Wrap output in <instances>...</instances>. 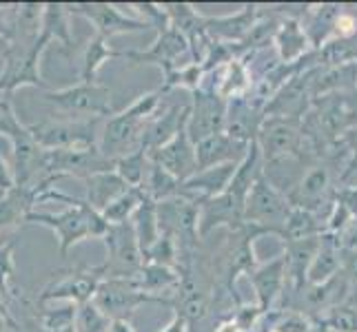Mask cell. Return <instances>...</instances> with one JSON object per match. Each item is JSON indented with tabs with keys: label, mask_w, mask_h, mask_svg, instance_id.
Masks as SVG:
<instances>
[{
	"label": "cell",
	"mask_w": 357,
	"mask_h": 332,
	"mask_svg": "<svg viewBox=\"0 0 357 332\" xmlns=\"http://www.w3.org/2000/svg\"><path fill=\"white\" fill-rule=\"evenodd\" d=\"M162 87L140 95L138 100H133L125 111L109 116L105 127L100 129V142L98 149L116 164V159L125 157L127 153L140 149L144 133L149 131L151 122L155 120V113L160 109V100H162Z\"/></svg>",
	"instance_id": "cell-1"
},
{
	"label": "cell",
	"mask_w": 357,
	"mask_h": 332,
	"mask_svg": "<svg viewBox=\"0 0 357 332\" xmlns=\"http://www.w3.org/2000/svg\"><path fill=\"white\" fill-rule=\"evenodd\" d=\"M27 221L52 228L56 232L58 248L63 257H67V253L73 248V246L84 239H89V237L102 239L109 232V228H112V224L102 217V213L93 211V208L87 204V200H82L80 206H69L67 211L56 213V215L31 211L27 215Z\"/></svg>",
	"instance_id": "cell-2"
},
{
	"label": "cell",
	"mask_w": 357,
	"mask_h": 332,
	"mask_svg": "<svg viewBox=\"0 0 357 332\" xmlns=\"http://www.w3.org/2000/svg\"><path fill=\"white\" fill-rule=\"evenodd\" d=\"M107 246V260L100 266H93V273L100 279H135L144 266V255L135 237L133 224L112 226L102 237Z\"/></svg>",
	"instance_id": "cell-3"
},
{
	"label": "cell",
	"mask_w": 357,
	"mask_h": 332,
	"mask_svg": "<svg viewBox=\"0 0 357 332\" xmlns=\"http://www.w3.org/2000/svg\"><path fill=\"white\" fill-rule=\"evenodd\" d=\"M47 47L49 40L40 33L31 45L11 42L3 56L5 67L0 73V95H11L20 87H45L40 76V58Z\"/></svg>",
	"instance_id": "cell-4"
},
{
	"label": "cell",
	"mask_w": 357,
	"mask_h": 332,
	"mask_svg": "<svg viewBox=\"0 0 357 332\" xmlns=\"http://www.w3.org/2000/svg\"><path fill=\"white\" fill-rule=\"evenodd\" d=\"M155 204L160 230H162V235H171L176 239L180 257H184L180 268H189V251L200 239V204H195L189 198H182V195Z\"/></svg>",
	"instance_id": "cell-5"
},
{
	"label": "cell",
	"mask_w": 357,
	"mask_h": 332,
	"mask_svg": "<svg viewBox=\"0 0 357 332\" xmlns=\"http://www.w3.org/2000/svg\"><path fill=\"white\" fill-rule=\"evenodd\" d=\"M293 211V204L284 193H280L264 175L253 184L244 204V224H251L266 230L268 235L280 237L287 219Z\"/></svg>",
	"instance_id": "cell-6"
},
{
	"label": "cell",
	"mask_w": 357,
	"mask_h": 332,
	"mask_svg": "<svg viewBox=\"0 0 357 332\" xmlns=\"http://www.w3.org/2000/svg\"><path fill=\"white\" fill-rule=\"evenodd\" d=\"M144 303L176 306L174 297H155L138 288L135 279H102L93 294V306L112 322L116 319H131V315Z\"/></svg>",
	"instance_id": "cell-7"
},
{
	"label": "cell",
	"mask_w": 357,
	"mask_h": 332,
	"mask_svg": "<svg viewBox=\"0 0 357 332\" xmlns=\"http://www.w3.org/2000/svg\"><path fill=\"white\" fill-rule=\"evenodd\" d=\"M45 100L58 111L78 120L114 116L112 91L98 82H78L67 89L45 91Z\"/></svg>",
	"instance_id": "cell-8"
},
{
	"label": "cell",
	"mask_w": 357,
	"mask_h": 332,
	"mask_svg": "<svg viewBox=\"0 0 357 332\" xmlns=\"http://www.w3.org/2000/svg\"><path fill=\"white\" fill-rule=\"evenodd\" d=\"M100 118L91 120H67V122H40L31 125L29 131L40 149H98L100 142Z\"/></svg>",
	"instance_id": "cell-9"
},
{
	"label": "cell",
	"mask_w": 357,
	"mask_h": 332,
	"mask_svg": "<svg viewBox=\"0 0 357 332\" xmlns=\"http://www.w3.org/2000/svg\"><path fill=\"white\" fill-rule=\"evenodd\" d=\"M116 164L100 153V149H54L43 153V173L40 180H60V177H80L87 180L93 173L114 171Z\"/></svg>",
	"instance_id": "cell-10"
},
{
	"label": "cell",
	"mask_w": 357,
	"mask_h": 332,
	"mask_svg": "<svg viewBox=\"0 0 357 332\" xmlns=\"http://www.w3.org/2000/svg\"><path fill=\"white\" fill-rule=\"evenodd\" d=\"M229 102L213 87H202L191 93L187 133L193 144H200L215 133H222L227 125Z\"/></svg>",
	"instance_id": "cell-11"
},
{
	"label": "cell",
	"mask_w": 357,
	"mask_h": 332,
	"mask_svg": "<svg viewBox=\"0 0 357 332\" xmlns=\"http://www.w3.org/2000/svg\"><path fill=\"white\" fill-rule=\"evenodd\" d=\"M189 52H191L189 40L169 24V27L158 31L155 42L146 52H120V58L129 60L133 65H158L167 78L169 73H174L178 67H182L180 58L187 56Z\"/></svg>",
	"instance_id": "cell-12"
},
{
	"label": "cell",
	"mask_w": 357,
	"mask_h": 332,
	"mask_svg": "<svg viewBox=\"0 0 357 332\" xmlns=\"http://www.w3.org/2000/svg\"><path fill=\"white\" fill-rule=\"evenodd\" d=\"M67 9L73 16L87 18L96 27V33L102 35L107 40L120 33H138L151 27V24L144 22L142 18L122 14L116 5H109V3H78V5H67Z\"/></svg>",
	"instance_id": "cell-13"
},
{
	"label": "cell",
	"mask_w": 357,
	"mask_h": 332,
	"mask_svg": "<svg viewBox=\"0 0 357 332\" xmlns=\"http://www.w3.org/2000/svg\"><path fill=\"white\" fill-rule=\"evenodd\" d=\"M255 142L260 146L264 162H273V159H282L289 155H300L304 131L300 127V120L266 118Z\"/></svg>",
	"instance_id": "cell-14"
},
{
	"label": "cell",
	"mask_w": 357,
	"mask_h": 332,
	"mask_svg": "<svg viewBox=\"0 0 357 332\" xmlns=\"http://www.w3.org/2000/svg\"><path fill=\"white\" fill-rule=\"evenodd\" d=\"M311 97H313V73L300 71L271 97V102L264 106V116L300 120L306 113V109H309Z\"/></svg>",
	"instance_id": "cell-15"
},
{
	"label": "cell",
	"mask_w": 357,
	"mask_h": 332,
	"mask_svg": "<svg viewBox=\"0 0 357 332\" xmlns=\"http://www.w3.org/2000/svg\"><path fill=\"white\" fill-rule=\"evenodd\" d=\"M251 286L255 290V303L260 306L262 313H271L278 299L282 297L287 284H289V275H287V255L280 253L273 260H268L264 264H257L251 273H246Z\"/></svg>",
	"instance_id": "cell-16"
},
{
	"label": "cell",
	"mask_w": 357,
	"mask_h": 332,
	"mask_svg": "<svg viewBox=\"0 0 357 332\" xmlns=\"http://www.w3.org/2000/svg\"><path fill=\"white\" fill-rule=\"evenodd\" d=\"M100 277L93 273V268H84V270H69L60 279H54L40 294L38 301L49 303V301H58L65 299L67 303H76L84 306L93 301V294L100 286Z\"/></svg>",
	"instance_id": "cell-17"
},
{
	"label": "cell",
	"mask_w": 357,
	"mask_h": 332,
	"mask_svg": "<svg viewBox=\"0 0 357 332\" xmlns=\"http://www.w3.org/2000/svg\"><path fill=\"white\" fill-rule=\"evenodd\" d=\"M149 159L160 164L165 171H169V173L180 182H187L198 173V155H195V144L189 138L187 127H184L171 142L151 151Z\"/></svg>",
	"instance_id": "cell-18"
},
{
	"label": "cell",
	"mask_w": 357,
	"mask_h": 332,
	"mask_svg": "<svg viewBox=\"0 0 357 332\" xmlns=\"http://www.w3.org/2000/svg\"><path fill=\"white\" fill-rule=\"evenodd\" d=\"M52 177L33 182V184H16L9 191L0 193V230H7L11 226H18L20 221H27V215L31 213V208L38 204L40 193L54 187Z\"/></svg>",
	"instance_id": "cell-19"
},
{
	"label": "cell",
	"mask_w": 357,
	"mask_h": 332,
	"mask_svg": "<svg viewBox=\"0 0 357 332\" xmlns=\"http://www.w3.org/2000/svg\"><path fill=\"white\" fill-rule=\"evenodd\" d=\"M264 120L266 116L262 102H257L251 95L236 97V100H229L225 133L242 144H251L257 140V133H260Z\"/></svg>",
	"instance_id": "cell-20"
},
{
	"label": "cell",
	"mask_w": 357,
	"mask_h": 332,
	"mask_svg": "<svg viewBox=\"0 0 357 332\" xmlns=\"http://www.w3.org/2000/svg\"><path fill=\"white\" fill-rule=\"evenodd\" d=\"M260 20V9L257 5H244L236 14L229 16H215L206 18L204 16V31L208 35V40L220 42V45H240L249 31L255 27V22Z\"/></svg>",
	"instance_id": "cell-21"
},
{
	"label": "cell",
	"mask_w": 357,
	"mask_h": 332,
	"mask_svg": "<svg viewBox=\"0 0 357 332\" xmlns=\"http://www.w3.org/2000/svg\"><path fill=\"white\" fill-rule=\"evenodd\" d=\"M238 164L240 162H229V164H220V166L198 171L191 180L182 182L180 195L182 198L193 200L195 204H202L206 200L218 198V195L227 193V189L231 187V180H233V175H236Z\"/></svg>",
	"instance_id": "cell-22"
},
{
	"label": "cell",
	"mask_w": 357,
	"mask_h": 332,
	"mask_svg": "<svg viewBox=\"0 0 357 332\" xmlns=\"http://www.w3.org/2000/svg\"><path fill=\"white\" fill-rule=\"evenodd\" d=\"M220 226L233 232L244 226V202L229 191L200 204V237Z\"/></svg>",
	"instance_id": "cell-23"
},
{
	"label": "cell",
	"mask_w": 357,
	"mask_h": 332,
	"mask_svg": "<svg viewBox=\"0 0 357 332\" xmlns=\"http://www.w3.org/2000/svg\"><path fill=\"white\" fill-rule=\"evenodd\" d=\"M273 47L278 49L280 63L282 65H298L302 60L311 54V40L306 35V29L300 18L295 16H287L280 22V29L275 33Z\"/></svg>",
	"instance_id": "cell-24"
},
{
	"label": "cell",
	"mask_w": 357,
	"mask_h": 332,
	"mask_svg": "<svg viewBox=\"0 0 357 332\" xmlns=\"http://www.w3.org/2000/svg\"><path fill=\"white\" fill-rule=\"evenodd\" d=\"M249 151V144H242L238 140H233L231 135L215 133L211 138H206L204 142L195 144V155H198V171L211 168L220 164L229 162H242V157Z\"/></svg>",
	"instance_id": "cell-25"
},
{
	"label": "cell",
	"mask_w": 357,
	"mask_h": 332,
	"mask_svg": "<svg viewBox=\"0 0 357 332\" xmlns=\"http://www.w3.org/2000/svg\"><path fill=\"white\" fill-rule=\"evenodd\" d=\"M331 191V171L326 166H313L302 175L300 184L291 193L289 202L298 208H306V211H319V204L326 202Z\"/></svg>",
	"instance_id": "cell-26"
},
{
	"label": "cell",
	"mask_w": 357,
	"mask_h": 332,
	"mask_svg": "<svg viewBox=\"0 0 357 332\" xmlns=\"http://www.w3.org/2000/svg\"><path fill=\"white\" fill-rule=\"evenodd\" d=\"M84 184H87V204L98 213H102L109 204L116 202L122 193H127L131 189L129 184L116 173V168L102 171V173H93L84 180Z\"/></svg>",
	"instance_id": "cell-27"
},
{
	"label": "cell",
	"mask_w": 357,
	"mask_h": 332,
	"mask_svg": "<svg viewBox=\"0 0 357 332\" xmlns=\"http://www.w3.org/2000/svg\"><path fill=\"white\" fill-rule=\"evenodd\" d=\"M342 251L344 246L340 244L337 235L324 232L319 251L309 268V275H306V284H324V281L333 279L342 270Z\"/></svg>",
	"instance_id": "cell-28"
},
{
	"label": "cell",
	"mask_w": 357,
	"mask_h": 332,
	"mask_svg": "<svg viewBox=\"0 0 357 332\" xmlns=\"http://www.w3.org/2000/svg\"><path fill=\"white\" fill-rule=\"evenodd\" d=\"M220 71V80L213 84V89L225 97V100H236V97L249 95L253 82H251V71L246 67L244 58L233 56L229 63H225Z\"/></svg>",
	"instance_id": "cell-29"
},
{
	"label": "cell",
	"mask_w": 357,
	"mask_h": 332,
	"mask_svg": "<svg viewBox=\"0 0 357 332\" xmlns=\"http://www.w3.org/2000/svg\"><path fill=\"white\" fill-rule=\"evenodd\" d=\"M342 16V7L340 5H317L313 9H309V14L304 18V29H306V35H309V40L313 45V49H322L331 38H333L335 33V24Z\"/></svg>",
	"instance_id": "cell-30"
},
{
	"label": "cell",
	"mask_w": 357,
	"mask_h": 332,
	"mask_svg": "<svg viewBox=\"0 0 357 332\" xmlns=\"http://www.w3.org/2000/svg\"><path fill=\"white\" fill-rule=\"evenodd\" d=\"M326 232V226L322 224L317 213L306 211V208L293 206V211L287 219L284 228L280 232V239L284 244H295V242H304V239H313V237H322Z\"/></svg>",
	"instance_id": "cell-31"
},
{
	"label": "cell",
	"mask_w": 357,
	"mask_h": 332,
	"mask_svg": "<svg viewBox=\"0 0 357 332\" xmlns=\"http://www.w3.org/2000/svg\"><path fill=\"white\" fill-rule=\"evenodd\" d=\"M135 281H138L140 290L155 294V297H162V292L178 290L182 275H180V270H176V268H169V266H162V264H153V262H144L140 275L135 277Z\"/></svg>",
	"instance_id": "cell-32"
},
{
	"label": "cell",
	"mask_w": 357,
	"mask_h": 332,
	"mask_svg": "<svg viewBox=\"0 0 357 332\" xmlns=\"http://www.w3.org/2000/svg\"><path fill=\"white\" fill-rule=\"evenodd\" d=\"M69 9L60 3H47L43 5V18H40V35L49 42H60L65 49L73 45L71 27H69Z\"/></svg>",
	"instance_id": "cell-33"
},
{
	"label": "cell",
	"mask_w": 357,
	"mask_h": 332,
	"mask_svg": "<svg viewBox=\"0 0 357 332\" xmlns=\"http://www.w3.org/2000/svg\"><path fill=\"white\" fill-rule=\"evenodd\" d=\"M133 230H135V237H138V244L142 248V255L151 248V246L160 239L162 230H160V221H158V204L146 195L142 206L135 211L133 219Z\"/></svg>",
	"instance_id": "cell-34"
},
{
	"label": "cell",
	"mask_w": 357,
	"mask_h": 332,
	"mask_svg": "<svg viewBox=\"0 0 357 332\" xmlns=\"http://www.w3.org/2000/svg\"><path fill=\"white\" fill-rule=\"evenodd\" d=\"M114 58H120V52H114V49L107 45V38L96 33L82 54L80 82H96L98 71L105 67V63H109V60H114Z\"/></svg>",
	"instance_id": "cell-35"
},
{
	"label": "cell",
	"mask_w": 357,
	"mask_h": 332,
	"mask_svg": "<svg viewBox=\"0 0 357 332\" xmlns=\"http://www.w3.org/2000/svg\"><path fill=\"white\" fill-rule=\"evenodd\" d=\"M180 187H182L180 180H176L169 171H165L160 164L149 159V177H146V184L142 187V191L149 195L153 202H165L171 198H178Z\"/></svg>",
	"instance_id": "cell-36"
},
{
	"label": "cell",
	"mask_w": 357,
	"mask_h": 332,
	"mask_svg": "<svg viewBox=\"0 0 357 332\" xmlns=\"http://www.w3.org/2000/svg\"><path fill=\"white\" fill-rule=\"evenodd\" d=\"M146 198V193L142 189H129L127 193H122L116 202L109 204L105 211H102V217L109 221L112 226H118V224H127V221L133 219L135 211L142 206Z\"/></svg>",
	"instance_id": "cell-37"
},
{
	"label": "cell",
	"mask_w": 357,
	"mask_h": 332,
	"mask_svg": "<svg viewBox=\"0 0 357 332\" xmlns=\"http://www.w3.org/2000/svg\"><path fill=\"white\" fill-rule=\"evenodd\" d=\"M146 162H149V151H146L144 146H140V149L127 153L125 157L116 159V173L125 180L131 189H142Z\"/></svg>",
	"instance_id": "cell-38"
},
{
	"label": "cell",
	"mask_w": 357,
	"mask_h": 332,
	"mask_svg": "<svg viewBox=\"0 0 357 332\" xmlns=\"http://www.w3.org/2000/svg\"><path fill=\"white\" fill-rule=\"evenodd\" d=\"M315 324H322L328 332H357V308L349 303H340L326 310L322 317H317Z\"/></svg>",
	"instance_id": "cell-39"
},
{
	"label": "cell",
	"mask_w": 357,
	"mask_h": 332,
	"mask_svg": "<svg viewBox=\"0 0 357 332\" xmlns=\"http://www.w3.org/2000/svg\"><path fill=\"white\" fill-rule=\"evenodd\" d=\"M14 248H16L14 242L0 246V294H3L7 306L18 297L16 294V275H14L16 273Z\"/></svg>",
	"instance_id": "cell-40"
},
{
	"label": "cell",
	"mask_w": 357,
	"mask_h": 332,
	"mask_svg": "<svg viewBox=\"0 0 357 332\" xmlns=\"http://www.w3.org/2000/svg\"><path fill=\"white\" fill-rule=\"evenodd\" d=\"M76 317H78L76 303H67L56 310H45L40 315V328L43 332H78Z\"/></svg>",
	"instance_id": "cell-41"
},
{
	"label": "cell",
	"mask_w": 357,
	"mask_h": 332,
	"mask_svg": "<svg viewBox=\"0 0 357 332\" xmlns=\"http://www.w3.org/2000/svg\"><path fill=\"white\" fill-rule=\"evenodd\" d=\"M0 135H7L11 144L24 140L31 135L29 127H24L16 118L14 104H11V95H0Z\"/></svg>",
	"instance_id": "cell-42"
},
{
	"label": "cell",
	"mask_w": 357,
	"mask_h": 332,
	"mask_svg": "<svg viewBox=\"0 0 357 332\" xmlns=\"http://www.w3.org/2000/svg\"><path fill=\"white\" fill-rule=\"evenodd\" d=\"M280 22L275 16H268V18H260L255 22V27L249 31V35L240 42V49L244 52H253V49H262V47H268L271 42L275 40V33L280 29Z\"/></svg>",
	"instance_id": "cell-43"
},
{
	"label": "cell",
	"mask_w": 357,
	"mask_h": 332,
	"mask_svg": "<svg viewBox=\"0 0 357 332\" xmlns=\"http://www.w3.org/2000/svg\"><path fill=\"white\" fill-rule=\"evenodd\" d=\"M109 326H112V319L98 310L93 301L78 306V317H76L78 332H109Z\"/></svg>",
	"instance_id": "cell-44"
},
{
	"label": "cell",
	"mask_w": 357,
	"mask_h": 332,
	"mask_svg": "<svg viewBox=\"0 0 357 332\" xmlns=\"http://www.w3.org/2000/svg\"><path fill=\"white\" fill-rule=\"evenodd\" d=\"M231 319L238 324L240 332H255V328L262 324L264 313L257 303H238V308L231 313Z\"/></svg>",
	"instance_id": "cell-45"
},
{
	"label": "cell",
	"mask_w": 357,
	"mask_h": 332,
	"mask_svg": "<svg viewBox=\"0 0 357 332\" xmlns=\"http://www.w3.org/2000/svg\"><path fill=\"white\" fill-rule=\"evenodd\" d=\"M342 273L349 277V281H357V248L344 246L342 251Z\"/></svg>",
	"instance_id": "cell-46"
},
{
	"label": "cell",
	"mask_w": 357,
	"mask_h": 332,
	"mask_svg": "<svg viewBox=\"0 0 357 332\" xmlns=\"http://www.w3.org/2000/svg\"><path fill=\"white\" fill-rule=\"evenodd\" d=\"M11 187H16L14 173H11V168L7 166L5 159L0 157V193H3V191H9Z\"/></svg>",
	"instance_id": "cell-47"
},
{
	"label": "cell",
	"mask_w": 357,
	"mask_h": 332,
	"mask_svg": "<svg viewBox=\"0 0 357 332\" xmlns=\"http://www.w3.org/2000/svg\"><path fill=\"white\" fill-rule=\"evenodd\" d=\"M160 332H191L187 319H184L180 313H174V317H171V322L160 330Z\"/></svg>",
	"instance_id": "cell-48"
},
{
	"label": "cell",
	"mask_w": 357,
	"mask_h": 332,
	"mask_svg": "<svg viewBox=\"0 0 357 332\" xmlns=\"http://www.w3.org/2000/svg\"><path fill=\"white\" fill-rule=\"evenodd\" d=\"M109 332H135V328L131 326L129 319H116V322H112V326H109Z\"/></svg>",
	"instance_id": "cell-49"
},
{
	"label": "cell",
	"mask_w": 357,
	"mask_h": 332,
	"mask_svg": "<svg viewBox=\"0 0 357 332\" xmlns=\"http://www.w3.org/2000/svg\"><path fill=\"white\" fill-rule=\"evenodd\" d=\"M213 332H240V328H238V324L233 322L231 317H227V319H222V322L218 324V328Z\"/></svg>",
	"instance_id": "cell-50"
},
{
	"label": "cell",
	"mask_w": 357,
	"mask_h": 332,
	"mask_svg": "<svg viewBox=\"0 0 357 332\" xmlns=\"http://www.w3.org/2000/svg\"><path fill=\"white\" fill-rule=\"evenodd\" d=\"M0 313H3L7 319H9V324L14 326V328H18V322L14 319V315H11V310H9V306L5 303V299H3V294H0Z\"/></svg>",
	"instance_id": "cell-51"
},
{
	"label": "cell",
	"mask_w": 357,
	"mask_h": 332,
	"mask_svg": "<svg viewBox=\"0 0 357 332\" xmlns=\"http://www.w3.org/2000/svg\"><path fill=\"white\" fill-rule=\"evenodd\" d=\"M347 246H349V248H357V221H355V230L351 232V237H349Z\"/></svg>",
	"instance_id": "cell-52"
},
{
	"label": "cell",
	"mask_w": 357,
	"mask_h": 332,
	"mask_svg": "<svg viewBox=\"0 0 357 332\" xmlns=\"http://www.w3.org/2000/svg\"><path fill=\"white\" fill-rule=\"evenodd\" d=\"M7 328H14V326H11V324H9V319H7L3 313H0V332H5Z\"/></svg>",
	"instance_id": "cell-53"
},
{
	"label": "cell",
	"mask_w": 357,
	"mask_h": 332,
	"mask_svg": "<svg viewBox=\"0 0 357 332\" xmlns=\"http://www.w3.org/2000/svg\"><path fill=\"white\" fill-rule=\"evenodd\" d=\"M313 332H328V330H326L322 324H315V330H313Z\"/></svg>",
	"instance_id": "cell-54"
},
{
	"label": "cell",
	"mask_w": 357,
	"mask_h": 332,
	"mask_svg": "<svg viewBox=\"0 0 357 332\" xmlns=\"http://www.w3.org/2000/svg\"><path fill=\"white\" fill-rule=\"evenodd\" d=\"M355 89H357V87H355Z\"/></svg>",
	"instance_id": "cell-55"
}]
</instances>
